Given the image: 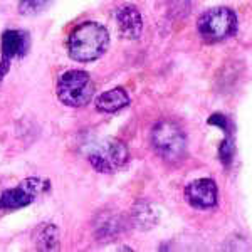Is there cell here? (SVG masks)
<instances>
[{
  "label": "cell",
  "mask_w": 252,
  "mask_h": 252,
  "mask_svg": "<svg viewBox=\"0 0 252 252\" xmlns=\"http://www.w3.org/2000/svg\"><path fill=\"white\" fill-rule=\"evenodd\" d=\"M109 32L97 22H83L67 37V54L78 63H93L106 52Z\"/></svg>",
  "instance_id": "6da1fadb"
},
{
  "label": "cell",
  "mask_w": 252,
  "mask_h": 252,
  "mask_svg": "<svg viewBox=\"0 0 252 252\" xmlns=\"http://www.w3.org/2000/svg\"><path fill=\"white\" fill-rule=\"evenodd\" d=\"M152 146L155 153L165 161L177 163L187 153V136L175 121L161 120L152 128Z\"/></svg>",
  "instance_id": "7a4b0ae2"
},
{
  "label": "cell",
  "mask_w": 252,
  "mask_h": 252,
  "mask_svg": "<svg viewBox=\"0 0 252 252\" xmlns=\"http://www.w3.org/2000/svg\"><path fill=\"white\" fill-rule=\"evenodd\" d=\"M129 152L120 138L106 136L96 141L88 150V161L96 172L115 173L128 163Z\"/></svg>",
  "instance_id": "3957f363"
},
{
  "label": "cell",
  "mask_w": 252,
  "mask_h": 252,
  "mask_svg": "<svg viewBox=\"0 0 252 252\" xmlns=\"http://www.w3.org/2000/svg\"><path fill=\"white\" fill-rule=\"evenodd\" d=\"M56 93L63 104L69 108H83L94 96V83L86 71L71 69L66 71L58 81Z\"/></svg>",
  "instance_id": "277c9868"
},
{
  "label": "cell",
  "mask_w": 252,
  "mask_h": 252,
  "mask_svg": "<svg viewBox=\"0 0 252 252\" xmlns=\"http://www.w3.org/2000/svg\"><path fill=\"white\" fill-rule=\"evenodd\" d=\"M197 31L205 42H220L237 31V15L229 7H212L198 17Z\"/></svg>",
  "instance_id": "5b68a950"
},
{
  "label": "cell",
  "mask_w": 252,
  "mask_h": 252,
  "mask_svg": "<svg viewBox=\"0 0 252 252\" xmlns=\"http://www.w3.org/2000/svg\"><path fill=\"white\" fill-rule=\"evenodd\" d=\"M47 185L49 184L42 178H26L17 187H12L0 193V210H17L31 205L44 190L49 189Z\"/></svg>",
  "instance_id": "8992f818"
},
{
  "label": "cell",
  "mask_w": 252,
  "mask_h": 252,
  "mask_svg": "<svg viewBox=\"0 0 252 252\" xmlns=\"http://www.w3.org/2000/svg\"><path fill=\"white\" fill-rule=\"evenodd\" d=\"M31 47V37L27 32L9 29L2 34V59H0V81L7 76L12 61L24 58Z\"/></svg>",
  "instance_id": "52a82bcc"
},
{
  "label": "cell",
  "mask_w": 252,
  "mask_h": 252,
  "mask_svg": "<svg viewBox=\"0 0 252 252\" xmlns=\"http://www.w3.org/2000/svg\"><path fill=\"white\" fill-rule=\"evenodd\" d=\"M185 198L193 209L209 210L217 205V185L210 178H197L185 187Z\"/></svg>",
  "instance_id": "ba28073f"
},
{
  "label": "cell",
  "mask_w": 252,
  "mask_h": 252,
  "mask_svg": "<svg viewBox=\"0 0 252 252\" xmlns=\"http://www.w3.org/2000/svg\"><path fill=\"white\" fill-rule=\"evenodd\" d=\"M116 26L118 32L123 39L136 40L140 39L141 32H143V17H141L140 10L131 3H125L116 10Z\"/></svg>",
  "instance_id": "9c48e42d"
},
{
  "label": "cell",
  "mask_w": 252,
  "mask_h": 252,
  "mask_svg": "<svg viewBox=\"0 0 252 252\" xmlns=\"http://www.w3.org/2000/svg\"><path fill=\"white\" fill-rule=\"evenodd\" d=\"M96 109L101 113H116L129 104V94L123 88H113L101 93L94 101Z\"/></svg>",
  "instance_id": "30bf717a"
},
{
  "label": "cell",
  "mask_w": 252,
  "mask_h": 252,
  "mask_svg": "<svg viewBox=\"0 0 252 252\" xmlns=\"http://www.w3.org/2000/svg\"><path fill=\"white\" fill-rule=\"evenodd\" d=\"M123 230V222L118 214L101 212L94 219V234L99 239H113Z\"/></svg>",
  "instance_id": "8fae6325"
},
{
  "label": "cell",
  "mask_w": 252,
  "mask_h": 252,
  "mask_svg": "<svg viewBox=\"0 0 252 252\" xmlns=\"http://www.w3.org/2000/svg\"><path fill=\"white\" fill-rule=\"evenodd\" d=\"M34 242L37 251L59 249V229L54 223H40L34 230Z\"/></svg>",
  "instance_id": "7c38bea8"
},
{
  "label": "cell",
  "mask_w": 252,
  "mask_h": 252,
  "mask_svg": "<svg viewBox=\"0 0 252 252\" xmlns=\"http://www.w3.org/2000/svg\"><path fill=\"white\" fill-rule=\"evenodd\" d=\"M131 220L138 229L148 230L158 223V212L150 202L140 200L131 209Z\"/></svg>",
  "instance_id": "4fadbf2b"
},
{
  "label": "cell",
  "mask_w": 252,
  "mask_h": 252,
  "mask_svg": "<svg viewBox=\"0 0 252 252\" xmlns=\"http://www.w3.org/2000/svg\"><path fill=\"white\" fill-rule=\"evenodd\" d=\"M234 153H235L234 136H232V133H225V138L222 140L220 148H219V158H220L222 165L229 166L230 163H232Z\"/></svg>",
  "instance_id": "5bb4252c"
},
{
  "label": "cell",
  "mask_w": 252,
  "mask_h": 252,
  "mask_svg": "<svg viewBox=\"0 0 252 252\" xmlns=\"http://www.w3.org/2000/svg\"><path fill=\"white\" fill-rule=\"evenodd\" d=\"M49 2H51V0H20L19 12L22 15H35V14H39Z\"/></svg>",
  "instance_id": "9a60e30c"
},
{
  "label": "cell",
  "mask_w": 252,
  "mask_h": 252,
  "mask_svg": "<svg viewBox=\"0 0 252 252\" xmlns=\"http://www.w3.org/2000/svg\"><path fill=\"white\" fill-rule=\"evenodd\" d=\"M209 125L219 126L223 133H232V128H230V123L223 115H212L209 118Z\"/></svg>",
  "instance_id": "2e32d148"
}]
</instances>
